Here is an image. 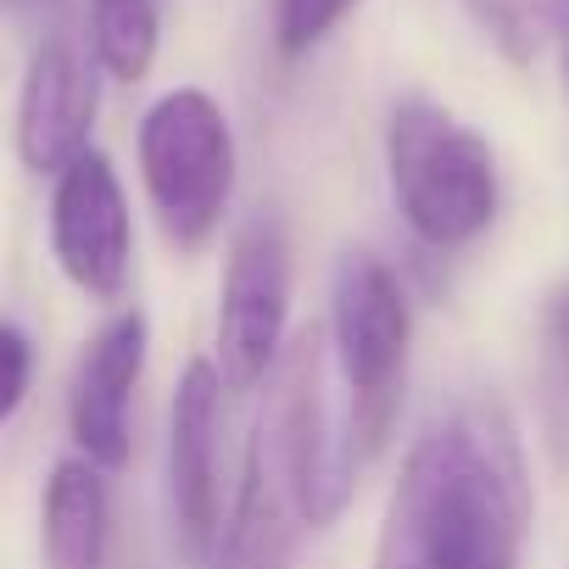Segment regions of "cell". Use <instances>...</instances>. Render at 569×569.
<instances>
[{"instance_id":"1","label":"cell","mask_w":569,"mask_h":569,"mask_svg":"<svg viewBox=\"0 0 569 569\" xmlns=\"http://www.w3.org/2000/svg\"><path fill=\"white\" fill-rule=\"evenodd\" d=\"M530 469L497 397L430 425L391 491L375 569H519Z\"/></svg>"},{"instance_id":"2","label":"cell","mask_w":569,"mask_h":569,"mask_svg":"<svg viewBox=\"0 0 569 569\" xmlns=\"http://www.w3.org/2000/svg\"><path fill=\"white\" fill-rule=\"evenodd\" d=\"M251 447L273 463L302 530H330L347 513L352 480H358V441H352L347 413L330 408L325 330H302L297 341H284L268 375V402L257 413Z\"/></svg>"},{"instance_id":"3","label":"cell","mask_w":569,"mask_h":569,"mask_svg":"<svg viewBox=\"0 0 569 569\" xmlns=\"http://www.w3.org/2000/svg\"><path fill=\"white\" fill-rule=\"evenodd\" d=\"M386 173L391 201L408 223V234L430 251H463L475 246L502 201L497 157L480 129L458 123L447 107L408 96L397 101L386 123Z\"/></svg>"},{"instance_id":"4","label":"cell","mask_w":569,"mask_h":569,"mask_svg":"<svg viewBox=\"0 0 569 569\" xmlns=\"http://www.w3.org/2000/svg\"><path fill=\"white\" fill-rule=\"evenodd\" d=\"M330 358L347 380V425L358 452H380L408 380L413 352V308L386 257L375 251H341L330 279Z\"/></svg>"},{"instance_id":"5","label":"cell","mask_w":569,"mask_h":569,"mask_svg":"<svg viewBox=\"0 0 569 569\" xmlns=\"http://www.w3.org/2000/svg\"><path fill=\"white\" fill-rule=\"evenodd\" d=\"M234 168H240V157H234L229 112L207 90L184 84L146 107L140 179H146L162 234L179 251H201L218 234L229 196H234Z\"/></svg>"},{"instance_id":"6","label":"cell","mask_w":569,"mask_h":569,"mask_svg":"<svg viewBox=\"0 0 569 569\" xmlns=\"http://www.w3.org/2000/svg\"><path fill=\"white\" fill-rule=\"evenodd\" d=\"M291 325V240L273 212H251L223 257L212 369L223 391H251L273 375Z\"/></svg>"},{"instance_id":"7","label":"cell","mask_w":569,"mask_h":569,"mask_svg":"<svg viewBox=\"0 0 569 569\" xmlns=\"http://www.w3.org/2000/svg\"><path fill=\"white\" fill-rule=\"evenodd\" d=\"M223 380L212 358H190L168 408V513L184 569H207L223 530Z\"/></svg>"},{"instance_id":"8","label":"cell","mask_w":569,"mask_h":569,"mask_svg":"<svg viewBox=\"0 0 569 569\" xmlns=\"http://www.w3.org/2000/svg\"><path fill=\"white\" fill-rule=\"evenodd\" d=\"M51 257L73 291L90 302H118L134 273V218L118 168L101 151L73 157L51 190Z\"/></svg>"},{"instance_id":"9","label":"cell","mask_w":569,"mask_h":569,"mask_svg":"<svg viewBox=\"0 0 569 569\" xmlns=\"http://www.w3.org/2000/svg\"><path fill=\"white\" fill-rule=\"evenodd\" d=\"M146 341H151V325L140 308H123L112 313L79 369H73V391H68V430H73V447L79 458H90L96 469H123L129 463V413H134V386L146 375Z\"/></svg>"},{"instance_id":"10","label":"cell","mask_w":569,"mask_h":569,"mask_svg":"<svg viewBox=\"0 0 569 569\" xmlns=\"http://www.w3.org/2000/svg\"><path fill=\"white\" fill-rule=\"evenodd\" d=\"M101 112V84L90 51L73 40H46L29 57L23 90H18V157L29 173H62L73 157L90 151V129Z\"/></svg>"},{"instance_id":"11","label":"cell","mask_w":569,"mask_h":569,"mask_svg":"<svg viewBox=\"0 0 569 569\" xmlns=\"http://www.w3.org/2000/svg\"><path fill=\"white\" fill-rule=\"evenodd\" d=\"M297 536H302V519L291 497H284L273 463L251 447L207 569H297Z\"/></svg>"},{"instance_id":"12","label":"cell","mask_w":569,"mask_h":569,"mask_svg":"<svg viewBox=\"0 0 569 569\" xmlns=\"http://www.w3.org/2000/svg\"><path fill=\"white\" fill-rule=\"evenodd\" d=\"M107 536H112L107 469H96L90 458H62L40 497L46 569H107Z\"/></svg>"},{"instance_id":"13","label":"cell","mask_w":569,"mask_h":569,"mask_svg":"<svg viewBox=\"0 0 569 569\" xmlns=\"http://www.w3.org/2000/svg\"><path fill=\"white\" fill-rule=\"evenodd\" d=\"M162 18L157 0H90V62L118 84H140L157 62Z\"/></svg>"},{"instance_id":"14","label":"cell","mask_w":569,"mask_h":569,"mask_svg":"<svg viewBox=\"0 0 569 569\" xmlns=\"http://www.w3.org/2000/svg\"><path fill=\"white\" fill-rule=\"evenodd\" d=\"M541 413L552 452L569 463V284L541 308Z\"/></svg>"},{"instance_id":"15","label":"cell","mask_w":569,"mask_h":569,"mask_svg":"<svg viewBox=\"0 0 569 569\" xmlns=\"http://www.w3.org/2000/svg\"><path fill=\"white\" fill-rule=\"evenodd\" d=\"M469 12L513 62H530L552 40V0H469Z\"/></svg>"},{"instance_id":"16","label":"cell","mask_w":569,"mask_h":569,"mask_svg":"<svg viewBox=\"0 0 569 569\" xmlns=\"http://www.w3.org/2000/svg\"><path fill=\"white\" fill-rule=\"evenodd\" d=\"M352 12H358V0H273V46H279V57H308Z\"/></svg>"},{"instance_id":"17","label":"cell","mask_w":569,"mask_h":569,"mask_svg":"<svg viewBox=\"0 0 569 569\" xmlns=\"http://www.w3.org/2000/svg\"><path fill=\"white\" fill-rule=\"evenodd\" d=\"M34 386V341L18 325H0V425H7Z\"/></svg>"},{"instance_id":"18","label":"cell","mask_w":569,"mask_h":569,"mask_svg":"<svg viewBox=\"0 0 569 569\" xmlns=\"http://www.w3.org/2000/svg\"><path fill=\"white\" fill-rule=\"evenodd\" d=\"M552 46H558V79L569 96V0H552Z\"/></svg>"}]
</instances>
